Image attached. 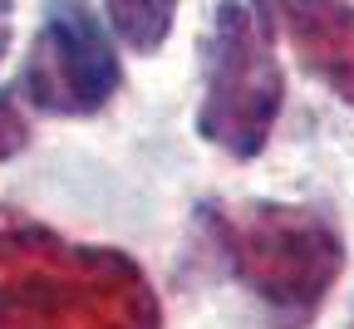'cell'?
Returning <instances> with one entry per match:
<instances>
[{
	"mask_svg": "<svg viewBox=\"0 0 354 329\" xmlns=\"http://www.w3.org/2000/svg\"><path fill=\"white\" fill-rule=\"evenodd\" d=\"M0 329H162L143 265L0 207Z\"/></svg>",
	"mask_w": 354,
	"mask_h": 329,
	"instance_id": "1",
	"label": "cell"
},
{
	"mask_svg": "<svg viewBox=\"0 0 354 329\" xmlns=\"http://www.w3.org/2000/svg\"><path fill=\"white\" fill-rule=\"evenodd\" d=\"M113 35L138 55H153L158 44L172 35L177 20V0H104Z\"/></svg>",
	"mask_w": 354,
	"mask_h": 329,
	"instance_id": "6",
	"label": "cell"
},
{
	"mask_svg": "<svg viewBox=\"0 0 354 329\" xmlns=\"http://www.w3.org/2000/svg\"><path fill=\"white\" fill-rule=\"evenodd\" d=\"M251 10L290 39L295 59L354 109V6L349 0H251Z\"/></svg>",
	"mask_w": 354,
	"mask_h": 329,
	"instance_id": "5",
	"label": "cell"
},
{
	"mask_svg": "<svg viewBox=\"0 0 354 329\" xmlns=\"http://www.w3.org/2000/svg\"><path fill=\"white\" fill-rule=\"evenodd\" d=\"M202 109H197V133L207 143L227 148L232 158H256L271 138L286 99V79L271 50L266 20L241 6L221 0L212 30L202 39Z\"/></svg>",
	"mask_w": 354,
	"mask_h": 329,
	"instance_id": "3",
	"label": "cell"
},
{
	"mask_svg": "<svg viewBox=\"0 0 354 329\" xmlns=\"http://www.w3.org/2000/svg\"><path fill=\"white\" fill-rule=\"evenodd\" d=\"M10 10H15V0H0V59L10 50Z\"/></svg>",
	"mask_w": 354,
	"mask_h": 329,
	"instance_id": "8",
	"label": "cell"
},
{
	"mask_svg": "<svg viewBox=\"0 0 354 329\" xmlns=\"http://www.w3.org/2000/svg\"><path fill=\"white\" fill-rule=\"evenodd\" d=\"M20 88L44 113H99L118 88V55L84 0H50Z\"/></svg>",
	"mask_w": 354,
	"mask_h": 329,
	"instance_id": "4",
	"label": "cell"
},
{
	"mask_svg": "<svg viewBox=\"0 0 354 329\" xmlns=\"http://www.w3.org/2000/svg\"><path fill=\"white\" fill-rule=\"evenodd\" d=\"M25 143H30V123L20 113V99H15V88H0V162L15 158Z\"/></svg>",
	"mask_w": 354,
	"mask_h": 329,
	"instance_id": "7",
	"label": "cell"
},
{
	"mask_svg": "<svg viewBox=\"0 0 354 329\" xmlns=\"http://www.w3.org/2000/svg\"><path fill=\"white\" fill-rule=\"evenodd\" d=\"M202 226L227 270L295 329L315 314L344 270V241L325 212L290 202H207Z\"/></svg>",
	"mask_w": 354,
	"mask_h": 329,
	"instance_id": "2",
	"label": "cell"
}]
</instances>
